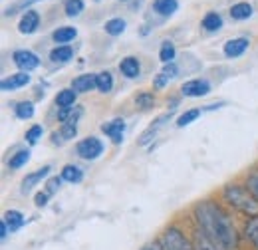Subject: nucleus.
Returning <instances> with one entry per match:
<instances>
[{
	"label": "nucleus",
	"mask_w": 258,
	"mask_h": 250,
	"mask_svg": "<svg viewBox=\"0 0 258 250\" xmlns=\"http://www.w3.org/2000/svg\"><path fill=\"white\" fill-rule=\"evenodd\" d=\"M8 230H10V228H8V224H6L4 219H2L0 220V238H2V240H6V238H8Z\"/></svg>",
	"instance_id": "ea45409f"
},
{
	"label": "nucleus",
	"mask_w": 258,
	"mask_h": 250,
	"mask_svg": "<svg viewBox=\"0 0 258 250\" xmlns=\"http://www.w3.org/2000/svg\"><path fill=\"white\" fill-rule=\"evenodd\" d=\"M40 26V14L36 10H26L18 22V30L22 34H34Z\"/></svg>",
	"instance_id": "9b49d317"
},
{
	"label": "nucleus",
	"mask_w": 258,
	"mask_h": 250,
	"mask_svg": "<svg viewBox=\"0 0 258 250\" xmlns=\"http://www.w3.org/2000/svg\"><path fill=\"white\" fill-rule=\"evenodd\" d=\"M171 115H173V111H169V113H163V115H159V117H155V121H151V125L139 135V145L141 147H145V145H149L155 137H157V133L163 129V125L169 123V119H171Z\"/></svg>",
	"instance_id": "39448f33"
},
{
	"label": "nucleus",
	"mask_w": 258,
	"mask_h": 250,
	"mask_svg": "<svg viewBox=\"0 0 258 250\" xmlns=\"http://www.w3.org/2000/svg\"><path fill=\"white\" fill-rule=\"evenodd\" d=\"M201 24H203V28L207 32H217L223 28V18H221L219 12H207Z\"/></svg>",
	"instance_id": "4be33fe9"
},
{
	"label": "nucleus",
	"mask_w": 258,
	"mask_h": 250,
	"mask_svg": "<svg viewBox=\"0 0 258 250\" xmlns=\"http://www.w3.org/2000/svg\"><path fill=\"white\" fill-rule=\"evenodd\" d=\"M28 159H30V151H28V149H20V151H16L14 155L8 159V167L16 171V169L24 167V165L28 163Z\"/></svg>",
	"instance_id": "cd10ccee"
},
{
	"label": "nucleus",
	"mask_w": 258,
	"mask_h": 250,
	"mask_svg": "<svg viewBox=\"0 0 258 250\" xmlns=\"http://www.w3.org/2000/svg\"><path fill=\"white\" fill-rule=\"evenodd\" d=\"M223 199L234 211L246 215L248 219L258 215V199L248 191L246 185H226L223 189Z\"/></svg>",
	"instance_id": "f03ea898"
},
{
	"label": "nucleus",
	"mask_w": 258,
	"mask_h": 250,
	"mask_svg": "<svg viewBox=\"0 0 258 250\" xmlns=\"http://www.w3.org/2000/svg\"><path fill=\"white\" fill-rule=\"evenodd\" d=\"M101 131L111 139V143H113V145H119V143L123 141L125 121H123L121 117H115V119H111V121H107V123L101 125Z\"/></svg>",
	"instance_id": "0eeeda50"
},
{
	"label": "nucleus",
	"mask_w": 258,
	"mask_h": 250,
	"mask_svg": "<svg viewBox=\"0 0 258 250\" xmlns=\"http://www.w3.org/2000/svg\"><path fill=\"white\" fill-rule=\"evenodd\" d=\"M42 133H44V127H42V125H32V127L26 131V141H28L30 145H36L38 139L42 137Z\"/></svg>",
	"instance_id": "f704fd0d"
},
{
	"label": "nucleus",
	"mask_w": 258,
	"mask_h": 250,
	"mask_svg": "<svg viewBox=\"0 0 258 250\" xmlns=\"http://www.w3.org/2000/svg\"><path fill=\"white\" fill-rule=\"evenodd\" d=\"M76 151L78 157H82L84 161H96L103 153V143L97 137H86L76 145Z\"/></svg>",
	"instance_id": "20e7f679"
},
{
	"label": "nucleus",
	"mask_w": 258,
	"mask_h": 250,
	"mask_svg": "<svg viewBox=\"0 0 258 250\" xmlns=\"http://www.w3.org/2000/svg\"><path fill=\"white\" fill-rule=\"evenodd\" d=\"M30 84V76L28 72H18V74H12V76H6L2 82H0V90L2 92H14V90H20L24 86Z\"/></svg>",
	"instance_id": "1a4fd4ad"
},
{
	"label": "nucleus",
	"mask_w": 258,
	"mask_h": 250,
	"mask_svg": "<svg viewBox=\"0 0 258 250\" xmlns=\"http://www.w3.org/2000/svg\"><path fill=\"white\" fill-rule=\"evenodd\" d=\"M4 222L8 224L10 232H16L18 228L24 226V215H22L20 211H8V213L4 215Z\"/></svg>",
	"instance_id": "5701e85b"
},
{
	"label": "nucleus",
	"mask_w": 258,
	"mask_h": 250,
	"mask_svg": "<svg viewBox=\"0 0 258 250\" xmlns=\"http://www.w3.org/2000/svg\"><path fill=\"white\" fill-rule=\"evenodd\" d=\"M78 94L72 90V88H66V90H60L58 95H56V105L62 109V107H72L74 101H76Z\"/></svg>",
	"instance_id": "393cba45"
},
{
	"label": "nucleus",
	"mask_w": 258,
	"mask_h": 250,
	"mask_svg": "<svg viewBox=\"0 0 258 250\" xmlns=\"http://www.w3.org/2000/svg\"><path fill=\"white\" fill-rule=\"evenodd\" d=\"M14 113H16V117L18 119H32L34 113H36V109H34V103L32 101H20V103H16L14 105Z\"/></svg>",
	"instance_id": "a878e982"
},
{
	"label": "nucleus",
	"mask_w": 258,
	"mask_h": 250,
	"mask_svg": "<svg viewBox=\"0 0 258 250\" xmlns=\"http://www.w3.org/2000/svg\"><path fill=\"white\" fill-rule=\"evenodd\" d=\"M48 199H50V195H48L46 191H40V193H36V197H34V205H36V207H46Z\"/></svg>",
	"instance_id": "4c0bfd02"
},
{
	"label": "nucleus",
	"mask_w": 258,
	"mask_h": 250,
	"mask_svg": "<svg viewBox=\"0 0 258 250\" xmlns=\"http://www.w3.org/2000/svg\"><path fill=\"white\" fill-rule=\"evenodd\" d=\"M181 92L187 97H205L211 94V84L207 80H189L181 86Z\"/></svg>",
	"instance_id": "6e6552de"
},
{
	"label": "nucleus",
	"mask_w": 258,
	"mask_h": 250,
	"mask_svg": "<svg viewBox=\"0 0 258 250\" xmlns=\"http://www.w3.org/2000/svg\"><path fill=\"white\" fill-rule=\"evenodd\" d=\"M201 117V109H187L185 113H181L179 117H177V127H187V125H191L193 121H197Z\"/></svg>",
	"instance_id": "c756f323"
},
{
	"label": "nucleus",
	"mask_w": 258,
	"mask_h": 250,
	"mask_svg": "<svg viewBox=\"0 0 258 250\" xmlns=\"http://www.w3.org/2000/svg\"><path fill=\"white\" fill-rule=\"evenodd\" d=\"M82 115V107H78L76 109V113L66 121L64 125H62V129H60V135H62V139H74L76 135H78V117Z\"/></svg>",
	"instance_id": "dca6fc26"
},
{
	"label": "nucleus",
	"mask_w": 258,
	"mask_h": 250,
	"mask_svg": "<svg viewBox=\"0 0 258 250\" xmlns=\"http://www.w3.org/2000/svg\"><path fill=\"white\" fill-rule=\"evenodd\" d=\"M141 250H163L161 248V242L159 240H155V242H149V244H145Z\"/></svg>",
	"instance_id": "79ce46f5"
},
{
	"label": "nucleus",
	"mask_w": 258,
	"mask_h": 250,
	"mask_svg": "<svg viewBox=\"0 0 258 250\" xmlns=\"http://www.w3.org/2000/svg\"><path fill=\"white\" fill-rule=\"evenodd\" d=\"M12 62L20 72H32L40 66V58L30 50H16L12 54Z\"/></svg>",
	"instance_id": "423d86ee"
},
{
	"label": "nucleus",
	"mask_w": 258,
	"mask_h": 250,
	"mask_svg": "<svg viewBox=\"0 0 258 250\" xmlns=\"http://www.w3.org/2000/svg\"><path fill=\"white\" fill-rule=\"evenodd\" d=\"M193 244H195V250H225L223 246H219L217 242H213V240H211L207 234H203L199 228L195 230Z\"/></svg>",
	"instance_id": "f3484780"
},
{
	"label": "nucleus",
	"mask_w": 258,
	"mask_h": 250,
	"mask_svg": "<svg viewBox=\"0 0 258 250\" xmlns=\"http://www.w3.org/2000/svg\"><path fill=\"white\" fill-rule=\"evenodd\" d=\"M50 165H44L42 169H38V171H34V173H30V175H26L24 177V181H22V193H28L30 189H34L42 179H46L48 177V173H50Z\"/></svg>",
	"instance_id": "4468645a"
},
{
	"label": "nucleus",
	"mask_w": 258,
	"mask_h": 250,
	"mask_svg": "<svg viewBox=\"0 0 258 250\" xmlns=\"http://www.w3.org/2000/svg\"><path fill=\"white\" fill-rule=\"evenodd\" d=\"M97 90L101 94H109L113 90V76L109 72H101L97 74Z\"/></svg>",
	"instance_id": "c85d7f7f"
},
{
	"label": "nucleus",
	"mask_w": 258,
	"mask_h": 250,
	"mask_svg": "<svg viewBox=\"0 0 258 250\" xmlns=\"http://www.w3.org/2000/svg\"><path fill=\"white\" fill-rule=\"evenodd\" d=\"M60 177L64 179L66 183L76 185V183H82V181H84V171H82L78 165H64Z\"/></svg>",
	"instance_id": "2eb2a0df"
},
{
	"label": "nucleus",
	"mask_w": 258,
	"mask_h": 250,
	"mask_svg": "<svg viewBox=\"0 0 258 250\" xmlns=\"http://www.w3.org/2000/svg\"><path fill=\"white\" fill-rule=\"evenodd\" d=\"M125 26L127 24H125L123 18H111V20L105 22L103 30H105V34H109V36H121L125 32Z\"/></svg>",
	"instance_id": "bb28decb"
},
{
	"label": "nucleus",
	"mask_w": 258,
	"mask_h": 250,
	"mask_svg": "<svg viewBox=\"0 0 258 250\" xmlns=\"http://www.w3.org/2000/svg\"><path fill=\"white\" fill-rule=\"evenodd\" d=\"M193 217L197 222V228L203 234H207L213 242H217L225 250H238L240 234L230 219V215L219 203H215L211 199L197 203L193 209Z\"/></svg>",
	"instance_id": "f257e3e1"
},
{
	"label": "nucleus",
	"mask_w": 258,
	"mask_h": 250,
	"mask_svg": "<svg viewBox=\"0 0 258 250\" xmlns=\"http://www.w3.org/2000/svg\"><path fill=\"white\" fill-rule=\"evenodd\" d=\"M159 242H161L163 250H195L193 240H189L185 236V232L181 228H177V226H169L163 232Z\"/></svg>",
	"instance_id": "7ed1b4c3"
},
{
	"label": "nucleus",
	"mask_w": 258,
	"mask_h": 250,
	"mask_svg": "<svg viewBox=\"0 0 258 250\" xmlns=\"http://www.w3.org/2000/svg\"><path fill=\"white\" fill-rule=\"evenodd\" d=\"M32 2H36V0H22V2H20V4H16L12 10H6V16H12V12H14L16 8H22V6H26V4H32Z\"/></svg>",
	"instance_id": "a19ab883"
},
{
	"label": "nucleus",
	"mask_w": 258,
	"mask_h": 250,
	"mask_svg": "<svg viewBox=\"0 0 258 250\" xmlns=\"http://www.w3.org/2000/svg\"><path fill=\"white\" fill-rule=\"evenodd\" d=\"M252 16V6L248 2H238L230 8V18L232 20H248Z\"/></svg>",
	"instance_id": "412c9836"
},
{
	"label": "nucleus",
	"mask_w": 258,
	"mask_h": 250,
	"mask_svg": "<svg viewBox=\"0 0 258 250\" xmlns=\"http://www.w3.org/2000/svg\"><path fill=\"white\" fill-rule=\"evenodd\" d=\"M179 8V2L177 0H153V10L161 16H173Z\"/></svg>",
	"instance_id": "6ab92c4d"
},
{
	"label": "nucleus",
	"mask_w": 258,
	"mask_h": 250,
	"mask_svg": "<svg viewBox=\"0 0 258 250\" xmlns=\"http://www.w3.org/2000/svg\"><path fill=\"white\" fill-rule=\"evenodd\" d=\"M244 236L252 242V246L258 250V215L256 217H250L244 224Z\"/></svg>",
	"instance_id": "b1692460"
},
{
	"label": "nucleus",
	"mask_w": 258,
	"mask_h": 250,
	"mask_svg": "<svg viewBox=\"0 0 258 250\" xmlns=\"http://www.w3.org/2000/svg\"><path fill=\"white\" fill-rule=\"evenodd\" d=\"M246 187H248V191L258 199V167H254V169L246 175Z\"/></svg>",
	"instance_id": "72a5a7b5"
},
{
	"label": "nucleus",
	"mask_w": 258,
	"mask_h": 250,
	"mask_svg": "<svg viewBox=\"0 0 258 250\" xmlns=\"http://www.w3.org/2000/svg\"><path fill=\"white\" fill-rule=\"evenodd\" d=\"M76 94H86V92H92L94 88H97V74H84V76H78L74 78L72 86H70Z\"/></svg>",
	"instance_id": "9d476101"
},
{
	"label": "nucleus",
	"mask_w": 258,
	"mask_h": 250,
	"mask_svg": "<svg viewBox=\"0 0 258 250\" xmlns=\"http://www.w3.org/2000/svg\"><path fill=\"white\" fill-rule=\"evenodd\" d=\"M74 56V48L72 46H56L52 52H50V62L54 64H66L72 60Z\"/></svg>",
	"instance_id": "a211bd4d"
},
{
	"label": "nucleus",
	"mask_w": 258,
	"mask_h": 250,
	"mask_svg": "<svg viewBox=\"0 0 258 250\" xmlns=\"http://www.w3.org/2000/svg\"><path fill=\"white\" fill-rule=\"evenodd\" d=\"M167 82H169V78H167V76H163V74H159V76L153 80V86H155L157 90H161V88H165V84H167Z\"/></svg>",
	"instance_id": "58836bf2"
},
{
	"label": "nucleus",
	"mask_w": 258,
	"mask_h": 250,
	"mask_svg": "<svg viewBox=\"0 0 258 250\" xmlns=\"http://www.w3.org/2000/svg\"><path fill=\"white\" fill-rule=\"evenodd\" d=\"M96 2H99V0H96Z\"/></svg>",
	"instance_id": "37998d69"
},
{
	"label": "nucleus",
	"mask_w": 258,
	"mask_h": 250,
	"mask_svg": "<svg viewBox=\"0 0 258 250\" xmlns=\"http://www.w3.org/2000/svg\"><path fill=\"white\" fill-rule=\"evenodd\" d=\"M62 177H50L48 181H46V193L48 195H56L58 191H60V187H62Z\"/></svg>",
	"instance_id": "c9c22d12"
},
{
	"label": "nucleus",
	"mask_w": 258,
	"mask_h": 250,
	"mask_svg": "<svg viewBox=\"0 0 258 250\" xmlns=\"http://www.w3.org/2000/svg\"><path fill=\"white\" fill-rule=\"evenodd\" d=\"M250 42L246 38H232L225 44V56L226 58H238L248 50Z\"/></svg>",
	"instance_id": "f8f14e48"
},
{
	"label": "nucleus",
	"mask_w": 258,
	"mask_h": 250,
	"mask_svg": "<svg viewBox=\"0 0 258 250\" xmlns=\"http://www.w3.org/2000/svg\"><path fill=\"white\" fill-rule=\"evenodd\" d=\"M76 36H78V30L74 26H62V28L54 30V34H52L54 42L56 44H62V46L68 44V42H72V40H76Z\"/></svg>",
	"instance_id": "aec40b11"
},
{
	"label": "nucleus",
	"mask_w": 258,
	"mask_h": 250,
	"mask_svg": "<svg viewBox=\"0 0 258 250\" xmlns=\"http://www.w3.org/2000/svg\"><path fill=\"white\" fill-rule=\"evenodd\" d=\"M64 10H66V16H70V18L80 16L84 12V0H66Z\"/></svg>",
	"instance_id": "2f4dec72"
},
{
	"label": "nucleus",
	"mask_w": 258,
	"mask_h": 250,
	"mask_svg": "<svg viewBox=\"0 0 258 250\" xmlns=\"http://www.w3.org/2000/svg\"><path fill=\"white\" fill-rule=\"evenodd\" d=\"M119 72L129 78V80H133V78H139V74H141V64L139 60L135 58V56H125L121 62H119Z\"/></svg>",
	"instance_id": "ddd939ff"
},
{
	"label": "nucleus",
	"mask_w": 258,
	"mask_h": 250,
	"mask_svg": "<svg viewBox=\"0 0 258 250\" xmlns=\"http://www.w3.org/2000/svg\"><path fill=\"white\" fill-rule=\"evenodd\" d=\"M163 76H167L169 80H173L177 74H179V68H177V64L171 62V64H163V70H161Z\"/></svg>",
	"instance_id": "e433bc0d"
},
{
	"label": "nucleus",
	"mask_w": 258,
	"mask_h": 250,
	"mask_svg": "<svg viewBox=\"0 0 258 250\" xmlns=\"http://www.w3.org/2000/svg\"><path fill=\"white\" fill-rule=\"evenodd\" d=\"M135 103H137V107L139 109H151L153 105H155V95L149 94V92H139L137 97H135Z\"/></svg>",
	"instance_id": "7c9ffc66"
},
{
	"label": "nucleus",
	"mask_w": 258,
	"mask_h": 250,
	"mask_svg": "<svg viewBox=\"0 0 258 250\" xmlns=\"http://www.w3.org/2000/svg\"><path fill=\"white\" fill-rule=\"evenodd\" d=\"M175 46L171 44V42H163L161 44V50H159V60L163 64H171L175 60Z\"/></svg>",
	"instance_id": "473e14b6"
}]
</instances>
